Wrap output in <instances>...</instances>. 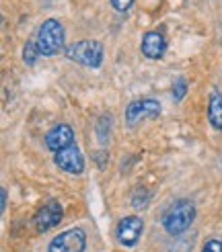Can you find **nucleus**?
I'll return each mask as SVG.
<instances>
[{"mask_svg": "<svg viewBox=\"0 0 222 252\" xmlns=\"http://www.w3.org/2000/svg\"><path fill=\"white\" fill-rule=\"evenodd\" d=\"M193 218H195L193 203L187 199H181L167 209V213L163 216V225L171 236H179L191 225Z\"/></svg>", "mask_w": 222, "mask_h": 252, "instance_id": "nucleus-1", "label": "nucleus"}, {"mask_svg": "<svg viewBox=\"0 0 222 252\" xmlns=\"http://www.w3.org/2000/svg\"><path fill=\"white\" fill-rule=\"evenodd\" d=\"M35 43L41 56H56L62 49V45H64V27H62V23L56 19L43 21L39 31H37Z\"/></svg>", "mask_w": 222, "mask_h": 252, "instance_id": "nucleus-2", "label": "nucleus"}, {"mask_svg": "<svg viewBox=\"0 0 222 252\" xmlns=\"http://www.w3.org/2000/svg\"><path fill=\"white\" fill-rule=\"evenodd\" d=\"M66 56L72 62H78L82 66L99 68L103 62V45L99 41H93V39L76 41V43H70L66 47Z\"/></svg>", "mask_w": 222, "mask_h": 252, "instance_id": "nucleus-3", "label": "nucleus"}, {"mask_svg": "<svg viewBox=\"0 0 222 252\" xmlns=\"http://www.w3.org/2000/svg\"><path fill=\"white\" fill-rule=\"evenodd\" d=\"M158 113H160V105L154 98H138V100H132L128 105L126 121H128L130 127H134V125H138L140 121L158 117Z\"/></svg>", "mask_w": 222, "mask_h": 252, "instance_id": "nucleus-4", "label": "nucleus"}, {"mask_svg": "<svg viewBox=\"0 0 222 252\" xmlns=\"http://www.w3.org/2000/svg\"><path fill=\"white\" fill-rule=\"evenodd\" d=\"M86 246V236L80 228H72L62 232L49 242V252H82Z\"/></svg>", "mask_w": 222, "mask_h": 252, "instance_id": "nucleus-5", "label": "nucleus"}, {"mask_svg": "<svg viewBox=\"0 0 222 252\" xmlns=\"http://www.w3.org/2000/svg\"><path fill=\"white\" fill-rule=\"evenodd\" d=\"M62 216H64V209L58 201H47L43 207H39V211L35 213L33 223H35V230L37 232H47L56 228V225L62 221Z\"/></svg>", "mask_w": 222, "mask_h": 252, "instance_id": "nucleus-6", "label": "nucleus"}, {"mask_svg": "<svg viewBox=\"0 0 222 252\" xmlns=\"http://www.w3.org/2000/svg\"><path fill=\"white\" fill-rule=\"evenodd\" d=\"M72 142H74V131L66 123H60L45 133V146L52 150V152H62V150L70 148Z\"/></svg>", "mask_w": 222, "mask_h": 252, "instance_id": "nucleus-7", "label": "nucleus"}, {"mask_svg": "<svg viewBox=\"0 0 222 252\" xmlns=\"http://www.w3.org/2000/svg\"><path fill=\"white\" fill-rule=\"evenodd\" d=\"M54 162L62 170H66L70 174H80L84 170V158L76 146H70L66 150H62V152H56Z\"/></svg>", "mask_w": 222, "mask_h": 252, "instance_id": "nucleus-8", "label": "nucleus"}, {"mask_svg": "<svg viewBox=\"0 0 222 252\" xmlns=\"http://www.w3.org/2000/svg\"><path fill=\"white\" fill-rule=\"evenodd\" d=\"M142 234V220L130 216V218H123L117 225V240L123 246H134L138 242V238Z\"/></svg>", "mask_w": 222, "mask_h": 252, "instance_id": "nucleus-9", "label": "nucleus"}, {"mask_svg": "<svg viewBox=\"0 0 222 252\" xmlns=\"http://www.w3.org/2000/svg\"><path fill=\"white\" fill-rule=\"evenodd\" d=\"M142 54L148 58V60H160L167 49V39L163 37V33L158 31H148L144 37H142Z\"/></svg>", "mask_w": 222, "mask_h": 252, "instance_id": "nucleus-10", "label": "nucleus"}, {"mask_svg": "<svg viewBox=\"0 0 222 252\" xmlns=\"http://www.w3.org/2000/svg\"><path fill=\"white\" fill-rule=\"evenodd\" d=\"M208 121L214 129H222V93H214L208 103Z\"/></svg>", "mask_w": 222, "mask_h": 252, "instance_id": "nucleus-11", "label": "nucleus"}, {"mask_svg": "<svg viewBox=\"0 0 222 252\" xmlns=\"http://www.w3.org/2000/svg\"><path fill=\"white\" fill-rule=\"evenodd\" d=\"M41 54H39V49H37V43L35 41H27V45H25V49H23V62L25 64H35V60L39 58Z\"/></svg>", "mask_w": 222, "mask_h": 252, "instance_id": "nucleus-12", "label": "nucleus"}, {"mask_svg": "<svg viewBox=\"0 0 222 252\" xmlns=\"http://www.w3.org/2000/svg\"><path fill=\"white\" fill-rule=\"evenodd\" d=\"M107 125L111 127V117L103 115L101 119H99V123H97V133H99V140H101V142H105L107 137H109V133L105 131V127H107Z\"/></svg>", "mask_w": 222, "mask_h": 252, "instance_id": "nucleus-13", "label": "nucleus"}, {"mask_svg": "<svg viewBox=\"0 0 222 252\" xmlns=\"http://www.w3.org/2000/svg\"><path fill=\"white\" fill-rule=\"evenodd\" d=\"M185 93H187V82L185 80H177L173 84V98L175 100H181L185 96Z\"/></svg>", "mask_w": 222, "mask_h": 252, "instance_id": "nucleus-14", "label": "nucleus"}, {"mask_svg": "<svg viewBox=\"0 0 222 252\" xmlns=\"http://www.w3.org/2000/svg\"><path fill=\"white\" fill-rule=\"evenodd\" d=\"M134 4V0H111V6H113L117 12H126L130 10Z\"/></svg>", "mask_w": 222, "mask_h": 252, "instance_id": "nucleus-15", "label": "nucleus"}, {"mask_svg": "<svg viewBox=\"0 0 222 252\" xmlns=\"http://www.w3.org/2000/svg\"><path fill=\"white\" fill-rule=\"evenodd\" d=\"M202 252H222V242L220 240H210V242H206Z\"/></svg>", "mask_w": 222, "mask_h": 252, "instance_id": "nucleus-16", "label": "nucleus"}, {"mask_svg": "<svg viewBox=\"0 0 222 252\" xmlns=\"http://www.w3.org/2000/svg\"><path fill=\"white\" fill-rule=\"evenodd\" d=\"M6 207V189H2V211Z\"/></svg>", "mask_w": 222, "mask_h": 252, "instance_id": "nucleus-17", "label": "nucleus"}]
</instances>
